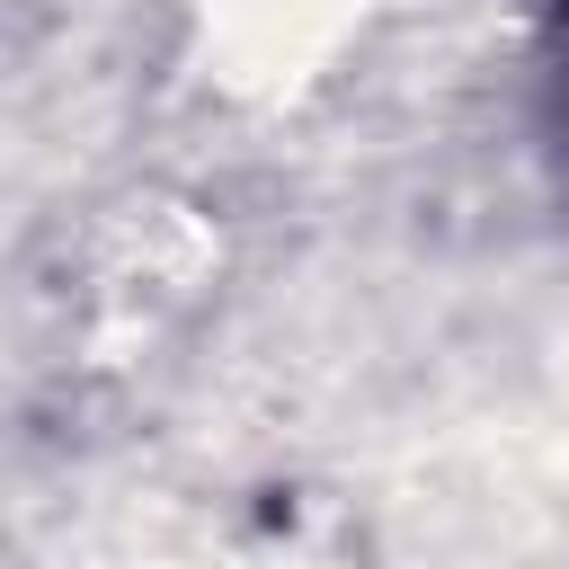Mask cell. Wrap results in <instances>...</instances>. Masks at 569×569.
Instances as JSON below:
<instances>
[{
    "label": "cell",
    "instance_id": "1",
    "mask_svg": "<svg viewBox=\"0 0 569 569\" xmlns=\"http://www.w3.org/2000/svg\"><path fill=\"white\" fill-rule=\"evenodd\" d=\"M560 160H569V116H560Z\"/></svg>",
    "mask_w": 569,
    "mask_h": 569
}]
</instances>
